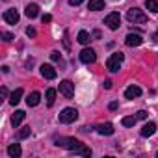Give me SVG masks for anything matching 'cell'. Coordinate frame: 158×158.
<instances>
[{"mask_svg": "<svg viewBox=\"0 0 158 158\" xmlns=\"http://www.w3.org/2000/svg\"><path fill=\"white\" fill-rule=\"evenodd\" d=\"M56 145L58 147H63L67 151H74L76 154H82V156H91V149L86 147L84 143H80L74 138H58L56 139Z\"/></svg>", "mask_w": 158, "mask_h": 158, "instance_id": "6da1fadb", "label": "cell"}, {"mask_svg": "<svg viewBox=\"0 0 158 158\" xmlns=\"http://www.w3.org/2000/svg\"><path fill=\"white\" fill-rule=\"evenodd\" d=\"M127 19H128V23H134V24H145L147 23V15L138 8H130L127 11Z\"/></svg>", "mask_w": 158, "mask_h": 158, "instance_id": "7a4b0ae2", "label": "cell"}, {"mask_svg": "<svg viewBox=\"0 0 158 158\" xmlns=\"http://www.w3.org/2000/svg\"><path fill=\"white\" fill-rule=\"evenodd\" d=\"M123 60H125V54H121V52L112 54V56L108 58V61H106V69H108L110 73H117L119 67H121V63H123Z\"/></svg>", "mask_w": 158, "mask_h": 158, "instance_id": "3957f363", "label": "cell"}, {"mask_svg": "<svg viewBox=\"0 0 158 158\" xmlns=\"http://www.w3.org/2000/svg\"><path fill=\"white\" fill-rule=\"evenodd\" d=\"M76 119H78V112L74 108H63L60 112V123H63V125H69Z\"/></svg>", "mask_w": 158, "mask_h": 158, "instance_id": "277c9868", "label": "cell"}, {"mask_svg": "<svg viewBox=\"0 0 158 158\" xmlns=\"http://www.w3.org/2000/svg\"><path fill=\"white\" fill-rule=\"evenodd\" d=\"M104 24L110 28V30H117L119 26H121V15L117 13V11H114V13H110L106 19H104Z\"/></svg>", "mask_w": 158, "mask_h": 158, "instance_id": "5b68a950", "label": "cell"}, {"mask_svg": "<svg viewBox=\"0 0 158 158\" xmlns=\"http://www.w3.org/2000/svg\"><path fill=\"white\" fill-rule=\"evenodd\" d=\"M60 93H61L65 99H71V97L74 95V84H73V82H69V80L60 82Z\"/></svg>", "mask_w": 158, "mask_h": 158, "instance_id": "8992f818", "label": "cell"}, {"mask_svg": "<svg viewBox=\"0 0 158 158\" xmlns=\"http://www.w3.org/2000/svg\"><path fill=\"white\" fill-rule=\"evenodd\" d=\"M95 60H97V54H95L93 48H84L80 52V61L82 63H95Z\"/></svg>", "mask_w": 158, "mask_h": 158, "instance_id": "52a82bcc", "label": "cell"}, {"mask_svg": "<svg viewBox=\"0 0 158 158\" xmlns=\"http://www.w3.org/2000/svg\"><path fill=\"white\" fill-rule=\"evenodd\" d=\"M2 19L8 24H17L19 23V13H17V10H6L4 15H2Z\"/></svg>", "mask_w": 158, "mask_h": 158, "instance_id": "ba28073f", "label": "cell"}, {"mask_svg": "<svg viewBox=\"0 0 158 158\" xmlns=\"http://www.w3.org/2000/svg\"><path fill=\"white\" fill-rule=\"evenodd\" d=\"M41 74L47 78V80H54V78L58 76V73H56V69L52 67V65H48V63H45V65H41Z\"/></svg>", "mask_w": 158, "mask_h": 158, "instance_id": "9c48e42d", "label": "cell"}, {"mask_svg": "<svg viewBox=\"0 0 158 158\" xmlns=\"http://www.w3.org/2000/svg\"><path fill=\"white\" fill-rule=\"evenodd\" d=\"M125 43H127L128 47H139V45L143 43V39H141L139 34H128V35L125 37Z\"/></svg>", "mask_w": 158, "mask_h": 158, "instance_id": "30bf717a", "label": "cell"}, {"mask_svg": "<svg viewBox=\"0 0 158 158\" xmlns=\"http://www.w3.org/2000/svg\"><path fill=\"white\" fill-rule=\"evenodd\" d=\"M97 132L101 136H112L114 134V125L112 123H102V125L97 127Z\"/></svg>", "mask_w": 158, "mask_h": 158, "instance_id": "8fae6325", "label": "cell"}, {"mask_svg": "<svg viewBox=\"0 0 158 158\" xmlns=\"http://www.w3.org/2000/svg\"><path fill=\"white\" fill-rule=\"evenodd\" d=\"M154 132H156V123H152V121L145 123L143 128H141V136H143V138H149V136H152Z\"/></svg>", "mask_w": 158, "mask_h": 158, "instance_id": "7c38bea8", "label": "cell"}, {"mask_svg": "<svg viewBox=\"0 0 158 158\" xmlns=\"http://www.w3.org/2000/svg\"><path fill=\"white\" fill-rule=\"evenodd\" d=\"M24 13H26L28 19H35V17L39 15V6H37V4H28L26 10H24Z\"/></svg>", "mask_w": 158, "mask_h": 158, "instance_id": "4fadbf2b", "label": "cell"}, {"mask_svg": "<svg viewBox=\"0 0 158 158\" xmlns=\"http://www.w3.org/2000/svg\"><path fill=\"white\" fill-rule=\"evenodd\" d=\"M139 95H141V89L138 86H130V88L125 89V99H136Z\"/></svg>", "mask_w": 158, "mask_h": 158, "instance_id": "5bb4252c", "label": "cell"}, {"mask_svg": "<svg viewBox=\"0 0 158 158\" xmlns=\"http://www.w3.org/2000/svg\"><path fill=\"white\" fill-rule=\"evenodd\" d=\"M23 93H24V91H23L21 88H19V89H15V91L10 95V104H11V106H17V104L21 102V99H23Z\"/></svg>", "mask_w": 158, "mask_h": 158, "instance_id": "9a60e30c", "label": "cell"}, {"mask_svg": "<svg viewBox=\"0 0 158 158\" xmlns=\"http://www.w3.org/2000/svg\"><path fill=\"white\" fill-rule=\"evenodd\" d=\"M21 152H23V151H21V145H19V143H11V145L8 147V156H10V158H19Z\"/></svg>", "mask_w": 158, "mask_h": 158, "instance_id": "2e32d148", "label": "cell"}, {"mask_svg": "<svg viewBox=\"0 0 158 158\" xmlns=\"http://www.w3.org/2000/svg\"><path fill=\"white\" fill-rule=\"evenodd\" d=\"M39 101H41L39 91H32V93L28 95V99H26V104H28V106H37V104H39Z\"/></svg>", "mask_w": 158, "mask_h": 158, "instance_id": "e0dca14e", "label": "cell"}, {"mask_svg": "<svg viewBox=\"0 0 158 158\" xmlns=\"http://www.w3.org/2000/svg\"><path fill=\"white\" fill-rule=\"evenodd\" d=\"M24 117H26V112H23V110H17V112H15V115L11 117V125H13V127H19V125L24 121Z\"/></svg>", "mask_w": 158, "mask_h": 158, "instance_id": "ac0fdd59", "label": "cell"}, {"mask_svg": "<svg viewBox=\"0 0 158 158\" xmlns=\"http://www.w3.org/2000/svg\"><path fill=\"white\" fill-rule=\"evenodd\" d=\"M88 10H91V11H99V10H104V0H89V4H88Z\"/></svg>", "mask_w": 158, "mask_h": 158, "instance_id": "d6986e66", "label": "cell"}, {"mask_svg": "<svg viewBox=\"0 0 158 158\" xmlns=\"http://www.w3.org/2000/svg\"><path fill=\"white\" fill-rule=\"evenodd\" d=\"M78 43H82V45H88L89 43V39H91V35L86 32V30H80V32H78Z\"/></svg>", "mask_w": 158, "mask_h": 158, "instance_id": "ffe728a7", "label": "cell"}, {"mask_svg": "<svg viewBox=\"0 0 158 158\" xmlns=\"http://www.w3.org/2000/svg\"><path fill=\"white\" fill-rule=\"evenodd\" d=\"M45 97H47V104L48 106H52L54 104V101H56V89H47V93H45Z\"/></svg>", "mask_w": 158, "mask_h": 158, "instance_id": "44dd1931", "label": "cell"}, {"mask_svg": "<svg viewBox=\"0 0 158 158\" xmlns=\"http://www.w3.org/2000/svg\"><path fill=\"white\" fill-rule=\"evenodd\" d=\"M145 8H147L151 13H158V0H147V2H145Z\"/></svg>", "mask_w": 158, "mask_h": 158, "instance_id": "7402d4cb", "label": "cell"}, {"mask_svg": "<svg viewBox=\"0 0 158 158\" xmlns=\"http://www.w3.org/2000/svg\"><path fill=\"white\" fill-rule=\"evenodd\" d=\"M136 121H138V117L136 115H128V117H123V127H134L136 125Z\"/></svg>", "mask_w": 158, "mask_h": 158, "instance_id": "603a6c76", "label": "cell"}, {"mask_svg": "<svg viewBox=\"0 0 158 158\" xmlns=\"http://www.w3.org/2000/svg\"><path fill=\"white\" fill-rule=\"evenodd\" d=\"M28 136H30V127H23V128L19 130V134H17L19 139H24V138H28Z\"/></svg>", "mask_w": 158, "mask_h": 158, "instance_id": "cb8c5ba5", "label": "cell"}, {"mask_svg": "<svg viewBox=\"0 0 158 158\" xmlns=\"http://www.w3.org/2000/svg\"><path fill=\"white\" fill-rule=\"evenodd\" d=\"M2 39H4L6 43H10V41L13 39V34H10V32H4V34H2Z\"/></svg>", "mask_w": 158, "mask_h": 158, "instance_id": "d4e9b609", "label": "cell"}, {"mask_svg": "<svg viewBox=\"0 0 158 158\" xmlns=\"http://www.w3.org/2000/svg\"><path fill=\"white\" fill-rule=\"evenodd\" d=\"M63 45H65V48H67V50L71 48V43H69V34H67V32L63 34Z\"/></svg>", "mask_w": 158, "mask_h": 158, "instance_id": "484cf974", "label": "cell"}, {"mask_svg": "<svg viewBox=\"0 0 158 158\" xmlns=\"http://www.w3.org/2000/svg\"><path fill=\"white\" fill-rule=\"evenodd\" d=\"M50 58H52V61H60V60H61L60 52H56V50H54V52H50Z\"/></svg>", "mask_w": 158, "mask_h": 158, "instance_id": "4316f807", "label": "cell"}, {"mask_svg": "<svg viewBox=\"0 0 158 158\" xmlns=\"http://www.w3.org/2000/svg\"><path fill=\"white\" fill-rule=\"evenodd\" d=\"M136 117H138V119H147V112H145V110H139V112L136 114Z\"/></svg>", "mask_w": 158, "mask_h": 158, "instance_id": "83f0119b", "label": "cell"}, {"mask_svg": "<svg viewBox=\"0 0 158 158\" xmlns=\"http://www.w3.org/2000/svg\"><path fill=\"white\" fill-rule=\"evenodd\" d=\"M26 35H28V37H34V35H35V30H34L32 26H28V28H26Z\"/></svg>", "mask_w": 158, "mask_h": 158, "instance_id": "f1b7e54d", "label": "cell"}, {"mask_svg": "<svg viewBox=\"0 0 158 158\" xmlns=\"http://www.w3.org/2000/svg\"><path fill=\"white\" fill-rule=\"evenodd\" d=\"M41 21H43V23H50V21H52V15H48V13H45V15L41 17Z\"/></svg>", "mask_w": 158, "mask_h": 158, "instance_id": "f546056e", "label": "cell"}, {"mask_svg": "<svg viewBox=\"0 0 158 158\" xmlns=\"http://www.w3.org/2000/svg\"><path fill=\"white\" fill-rule=\"evenodd\" d=\"M82 2H84V0H69V4H71V6H80Z\"/></svg>", "mask_w": 158, "mask_h": 158, "instance_id": "4dcf8cb0", "label": "cell"}, {"mask_svg": "<svg viewBox=\"0 0 158 158\" xmlns=\"http://www.w3.org/2000/svg\"><path fill=\"white\" fill-rule=\"evenodd\" d=\"M102 86H104L106 89H110V88H112V80H104V84H102Z\"/></svg>", "mask_w": 158, "mask_h": 158, "instance_id": "1f68e13d", "label": "cell"}, {"mask_svg": "<svg viewBox=\"0 0 158 158\" xmlns=\"http://www.w3.org/2000/svg\"><path fill=\"white\" fill-rule=\"evenodd\" d=\"M108 108H110L112 112H114V110H117V102H110V106H108Z\"/></svg>", "mask_w": 158, "mask_h": 158, "instance_id": "d6a6232c", "label": "cell"}, {"mask_svg": "<svg viewBox=\"0 0 158 158\" xmlns=\"http://www.w3.org/2000/svg\"><path fill=\"white\" fill-rule=\"evenodd\" d=\"M93 37H97V39H99V37H101V32H99V30H95V32H93Z\"/></svg>", "mask_w": 158, "mask_h": 158, "instance_id": "836d02e7", "label": "cell"}, {"mask_svg": "<svg viewBox=\"0 0 158 158\" xmlns=\"http://www.w3.org/2000/svg\"><path fill=\"white\" fill-rule=\"evenodd\" d=\"M154 39H156V41H158V32H156V34H154Z\"/></svg>", "mask_w": 158, "mask_h": 158, "instance_id": "e575fe53", "label": "cell"}, {"mask_svg": "<svg viewBox=\"0 0 158 158\" xmlns=\"http://www.w3.org/2000/svg\"><path fill=\"white\" fill-rule=\"evenodd\" d=\"M156 156H158V152H156Z\"/></svg>", "mask_w": 158, "mask_h": 158, "instance_id": "d590c367", "label": "cell"}]
</instances>
